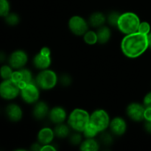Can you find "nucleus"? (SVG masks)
<instances>
[{
    "label": "nucleus",
    "instance_id": "nucleus-1",
    "mask_svg": "<svg viewBox=\"0 0 151 151\" xmlns=\"http://www.w3.org/2000/svg\"><path fill=\"white\" fill-rule=\"evenodd\" d=\"M121 50L126 57L137 58L148 50L147 35L139 32L125 35L120 44Z\"/></svg>",
    "mask_w": 151,
    "mask_h": 151
},
{
    "label": "nucleus",
    "instance_id": "nucleus-2",
    "mask_svg": "<svg viewBox=\"0 0 151 151\" xmlns=\"http://www.w3.org/2000/svg\"><path fill=\"white\" fill-rule=\"evenodd\" d=\"M140 19L136 13L132 12H126L121 13L117 24V28L125 35L138 32L140 24Z\"/></svg>",
    "mask_w": 151,
    "mask_h": 151
},
{
    "label": "nucleus",
    "instance_id": "nucleus-3",
    "mask_svg": "<svg viewBox=\"0 0 151 151\" xmlns=\"http://www.w3.org/2000/svg\"><path fill=\"white\" fill-rule=\"evenodd\" d=\"M90 114L82 109H75L68 116V125L72 130L83 133L89 123Z\"/></svg>",
    "mask_w": 151,
    "mask_h": 151
},
{
    "label": "nucleus",
    "instance_id": "nucleus-4",
    "mask_svg": "<svg viewBox=\"0 0 151 151\" xmlns=\"http://www.w3.org/2000/svg\"><path fill=\"white\" fill-rule=\"evenodd\" d=\"M35 83L40 89L50 90L56 86L58 83V77L54 71L51 69H44L36 75Z\"/></svg>",
    "mask_w": 151,
    "mask_h": 151
},
{
    "label": "nucleus",
    "instance_id": "nucleus-5",
    "mask_svg": "<svg viewBox=\"0 0 151 151\" xmlns=\"http://www.w3.org/2000/svg\"><path fill=\"white\" fill-rule=\"evenodd\" d=\"M110 116L106 110L97 109L90 114L89 124L95 128L99 133L105 131L110 125Z\"/></svg>",
    "mask_w": 151,
    "mask_h": 151
},
{
    "label": "nucleus",
    "instance_id": "nucleus-6",
    "mask_svg": "<svg viewBox=\"0 0 151 151\" xmlns=\"http://www.w3.org/2000/svg\"><path fill=\"white\" fill-rule=\"evenodd\" d=\"M20 87L12 79L2 80L0 83V97L4 100H13L20 95Z\"/></svg>",
    "mask_w": 151,
    "mask_h": 151
},
{
    "label": "nucleus",
    "instance_id": "nucleus-7",
    "mask_svg": "<svg viewBox=\"0 0 151 151\" xmlns=\"http://www.w3.org/2000/svg\"><path fill=\"white\" fill-rule=\"evenodd\" d=\"M20 96L24 103L27 104H35L39 100V87L35 82L26 84L21 88Z\"/></svg>",
    "mask_w": 151,
    "mask_h": 151
},
{
    "label": "nucleus",
    "instance_id": "nucleus-8",
    "mask_svg": "<svg viewBox=\"0 0 151 151\" xmlns=\"http://www.w3.org/2000/svg\"><path fill=\"white\" fill-rule=\"evenodd\" d=\"M33 66L39 70H44L50 68L52 63L51 50L49 47H44L41 49L32 59Z\"/></svg>",
    "mask_w": 151,
    "mask_h": 151
},
{
    "label": "nucleus",
    "instance_id": "nucleus-9",
    "mask_svg": "<svg viewBox=\"0 0 151 151\" xmlns=\"http://www.w3.org/2000/svg\"><path fill=\"white\" fill-rule=\"evenodd\" d=\"M68 27L71 32L77 36H83L88 30V22L80 16H73L69 19Z\"/></svg>",
    "mask_w": 151,
    "mask_h": 151
},
{
    "label": "nucleus",
    "instance_id": "nucleus-10",
    "mask_svg": "<svg viewBox=\"0 0 151 151\" xmlns=\"http://www.w3.org/2000/svg\"><path fill=\"white\" fill-rule=\"evenodd\" d=\"M8 64L13 69H19L24 68L28 62V55L22 50L13 51L7 58Z\"/></svg>",
    "mask_w": 151,
    "mask_h": 151
},
{
    "label": "nucleus",
    "instance_id": "nucleus-11",
    "mask_svg": "<svg viewBox=\"0 0 151 151\" xmlns=\"http://www.w3.org/2000/svg\"><path fill=\"white\" fill-rule=\"evenodd\" d=\"M145 107L144 105L139 103H131L127 106L126 114L131 120L139 122L145 121Z\"/></svg>",
    "mask_w": 151,
    "mask_h": 151
},
{
    "label": "nucleus",
    "instance_id": "nucleus-12",
    "mask_svg": "<svg viewBox=\"0 0 151 151\" xmlns=\"http://www.w3.org/2000/svg\"><path fill=\"white\" fill-rule=\"evenodd\" d=\"M11 79L19 86L20 88L26 84L35 82V78H33L32 72L24 67L14 70Z\"/></svg>",
    "mask_w": 151,
    "mask_h": 151
},
{
    "label": "nucleus",
    "instance_id": "nucleus-13",
    "mask_svg": "<svg viewBox=\"0 0 151 151\" xmlns=\"http://www.w3.org/2000/svg\"><path fill=\"white\" fill-rule=\"evenodd\" d=\"M111 132L116 137L124 135L127 131V123L125 119L120 116H116L111 120L109 125Z\"/></svg>",
    "mask_w": 151,
    "mask_h": 151
},
{
    "label": "nucleus",
    "instance_id": "nucleus-14",
    "mask_svg": "<svg viewBox=\"0 0 151 151\" xmlns=\"http://www.w3.org/2000/svg\"><path fill=\"white\" fill-rule=\"evenodd\" d=\"M5 115L7 119L13 122H18L23 117V111L20 106L16 103H10L5 108Z\"/></svg>",
    "mask_w": 151,
    "mask_h": 151
},
{
    "label": "nucleus",
    "instance_id": "nucleus-15",
    "mask_svg": "<svg viewBox=\"0 0 151 151\" xmlns=\"http://www.w3.org/2000/svg\"><path fill=\"white\" fill-rule=\"evenodd\" d=\"M49 119L52 123L60 124L64 122L66 119L67 118V114L66 110L60 106H55L50 109L49 112Z\"/></svg>",
    "mask_w": 151,
    "mask_h": 151
},
{
    "label": "nucleus",
    "instance_id": "nucleus-16",
    "mask_svg": "<svg viewBox=\"0 0 151 151\" xmlns=\"http://www.w3.org/2000/svg\"><path fill=\"white\" fill-rule=\"evenodd\" d=\"M50 110L47 103L44 101H38L35 103L32 109V116L38 120H42L48 116Z\"/></svg>",
    "mask_w": 151,
    "mask_h": 151
},
{
    "label": "nucleus",
    "instance_id": "nucleus-17",
    "mask_svg": "<svg viewBox=\"0 0 151 151\" xmlns=\"http://www.w3.org/2000/svg\"><path fill=\"white\" fill-rule=\"evenodd\" d=\"M55 137V135L54 130L50 128H47V127L41 128L38 131V135H37L38 142L41 143L42 145L51 144Z\"/></svg>",
    "mask_w": 151,
    "mask_h": 151
},
{
    "label": "nucleus",
    "instance_id": "nucleus-18",
    "mask_svg": "<svg viewBox=\"0 0 151 151\" xmlns=\"http://www.w3.org/2000/svg\"><path fill=\"white\" fill-rule=\"evenodd\" d=\"M106 22V16L101 12H94L88 18V23L89 26L94 28H99L105 25Z\"/></svg>",
    "mask_w": 151,
    "mask_h": 151
},
{
    "label": "nucleus",
    "instance_id": "nucleus-19",
    "mask_svg": "<svg viewBox=\"0 0 151 151\" xmlns=\"http://www.w3.org/2000/svg\"><path fill=\"white\" fill-rule=\"evenodd\" d=\"M96 32L97 35V41H98L97 43L100 44H106L110 41L111 38V29H110V27L105 25L97 28Z\"/></svg>",
    "mask_w": 151,
    "mask_h": 151
},
{
    "label": "nucleus",
    "instance_id": "nucleus-20",
    "mask_svg": "<svg viewBox=\"0 0 151 151\" xmlns=\"http://www.w3.org/2000/svg\"><path fill=\"white\" fill-rule=\"evenodd\" d=\"M100 149V142L94 138H86L80 145V150L83 151H97Z\"/></svg>",
    "mask_w": 151,
    "mask_h": 151
},
{
    "label": "nucleus",
    "instance_id": "nucleus-21",
    "mask_svg": "<svg viewBox=\"0 0 151 151\" xmlns=\"http://www.w3.org/2000/svg\"><path fill=\"white\" fill-rule=\"evenodd\" d=\"M70 129L71 128L68 124L66 125L63 122V123L57 124L53 130H54L55 137L60 139H64L69 137V135H70Z\"/></svg>",
    "mask_w": 151,
    "mask_h": 151
},
{
    "label": "nucleus",
    "instance_id": "nucleus-22",
    "mask_svg": "<svg viewBox=\"0 0 151 151\" xmlns=\"http://www.w3.org/2000/svg\"><path fill=\"white\" fill-rule=\"evenodd\" d=\"M14 70L15 69H13L8 63L7 64L3 63L0 67V78L2 80L11 79Z\"/></svg>",
    "mask_w": 151,
    "mask_h": 151
},
{
    "label": "nucleus",
    "instance_id": "nucleus-23",
    "mask_svg": "<svg viewBox=\"0 0 151 151\" xmlns=\"http://www.w3.org/2000/svg\"><path fill=\"white\" fill-rule=\"evenodd\" d=\"M4 19L5 23L10 27L16 26L20 22V17L19 15L16 13H13V12H10Z\"/></svg>",
    "mask_w": 151,
    "mask_h": 151
},
{
    "label": "nucleus",
    "instance_id": "nucleus-24",
    "mask_svg": "<svg viewBox=\"0 0 151 151\" xmlns=\"http://www.w3.org/2000/svg\"><path fill=\"white\" fill-rule=\"evenodd\" d=\"M83 36L84 41L88 45H94L98 42L97 41V32L93 30L86 31Z\"/></svg>",
    "mask_w": 151,
    "mask_h": 151
},
{
    "label": "nucleus",
    "instance_id": "nucleus-25",
    "mask_svg": "<svg viewBox=\"0 0 151 151\" xmlns=\"http://www.w3.org/2000/svg\"><path fill=\"white\" fill-rule=\"evenodd\" d=\"M121 13L117 11H111L106 16V22L110 26L114 27H117L118 21L120 17Z\"/></svg>",
    "mask_w": 151,
    "mask_h": 151
},
{
    "label": "nucleus",
    "instance_id": "nucleus-26",
    "mask_svg": "<svg viewBox=\"0 0 151 151\" xmlns=\"http://www.w3.org/2000/svg\"><path fill=\"white\" fill-rule=\"evenodd\" d=\"M10 12L9 0H0V17L4 18Z\"/></svg>",
    "mask_w": 151,
    "mask_h": 151
},
{
    "label": "nucleus",
    "instance_id": "nucleus-27",
    "mask_svg": "<svg viewBox=\"0 0 151 151\" xmlns=\"http://www.w3.org/2000/svg\"><path fill=\"white\" fill-rule=\"evenodd\" d=\"M83 142V137L81 132L75 131L73 134H70L69 135V142L74 146H80Z\"/></svg>",
    "mask_w": 151,
    "mask_h": 151
},
{
    "label": "nucleus",
    "instance_id": "nucleus-28",
    "mask_svg": "<svg viewBox=\"0 0 151 151\" xmlns=\"http://www.w3.org/2000/svg\"><path fill=\"white\" fill-rule=\"evenodd\" d=\"M83 134L86 138H94L99 134V131L95 128H94L91 124L88 123V125L86 127L84 131H83Z\"/></svg>",
    "mask_w": 151,
    "mask_h": 151
},
{
    "label": "nucleus",
    "instance_id": "nucleus-29",
    "mask_svg": "<svg viewBox=\"0 0 151 151\" xmlns=\"http://www.w3.org/2000/svg\"><path fill=\"white\" fill-rule=\"evenodd\" d=\"M100 141H101V142L105 146L111 145L114 142L113 134H112V133L111 134V133L106 132V131H103L102 134L100 135Z\"/></svg>",
    "mask_w": 151,
    "mask_h": 151
},
{
    "label": "nucleus",
    "instance_id": "nucleus-30",
    "mask_svg": "<svg viewBox=\"0 0 151 151\" xmlns=\"http://www.w3.org/2000/svg\"><path fill=\"white\" fill-rule=\"evenodd\" d=\"M72 79L69 74H63L58 78V82L60 83V85L64 87L69 86L72 83Z\"/></svg>",
    "mask_w": 151,
    "mask_h": 151
},
{
    "label": "nucleus",
    "instance_id": "nucleus-31",
    "mask_svg": "<svg viewBox=\"0 0 151 151\" xmlns=\"http://www.w3.org/2000/svg\"><path fill=\"white\" fill-rule=\"evenodd\" d=\"M151 31V26L150 24L147 22H141L139 26L138 32L144 34V35H147Z\"/></svg>",
    "mask_w": 151,
    "mask_h": 151
},
{
    "label": "nucleus",
    "instance_id": "nucleus-32",
    "mask_svg": "<svg viewBox=\"0 0 151 151\" xmlns=\"http://www.w3.org/2000/svg\"><path fill=\"white\" fill-rule=\"evenodd\" d=\"M142 104L145 108H151V91H149L145 95Z\"/></svg>",
    "mask_w": 151,
    "mask_h": 151
},
{
    "label": "nucleus",
    "instance_id": "nucleus-33",
    "mask_svg": "<svg viewBox=\"0 0 151 151\" xmlns=\"http://www.w3.org/2000/svg\"><path fill=\"white\" fill-rule=\"evenodd\" d=\"M56 148L51 144L44 145L41 147V151H55Z\"/></svg>",
    "mask_w": 151,
    "mask_h": 151
},
{
    "label": "nucleus",
    "instance_id": "nucleus-34",
    "mask_svg": "<svg viewBox=\"0 0 151 151\" xmlns=\"http://www.w3.org/2000/svg\"><path fill=\"white\" fill-rule=\"evenodd\" d=\"M144 128L147 134H151V120H145Z\"/></svg>",
    "mask_w": 151,
    "mask_h": 151
},
{
    "label": "nucleus",
    "instance_id": "nucleus-35",
    "mask_svg": "<svg viewBox=\"0 0 151 151\" xmlns=\"http://www.w3.org/2000/svg\"><path fill=\"white\" fill-rule=\"evenodd\" d=\"M145 120H151V108H145Z\"/></svg>",
    "mask_w": 151,
    "mask_h": 151
},
{
    "label": "nucleus",
    "instance_id": "nucleus-36",
    "mask_svg": "<svg viewBox=\"0 0 151 151\" xmlns=\"http://www.w3.org/2000/svg\"><path fill=\"white\" fill-rule=\"evenodd\" d=\"M41 147H42V145L38 142L36 143H33V144L31 145L30 149L31 150H33V151H41Z\"/></svg>",
    "mask_w": 151,
    "mask_h": 151
},
{
    "label": "nucleus",
    "instance_id": "nucleus-37",
    "mask_svg": "<svg viewBox=\"0 0 151 151\" xmlns=\"http://www.w3.org/2000/svg\"><path fill=\"white\" fill-rule=\"evenodd\" d=\"M8 57L7 56L6 53L4 51L0 50V63H4L6 60H7Z\"/></svg>",
    "mask_w": 151,
    "mask_h": 151
},
{
    "label": "nucleus",
    "instance_id": "nucleus-38",
    "mask_svg": "<svg viewBox=\"0 0 151 151\" xmlns=\"http://www.w3.org/2000/svg\"><path fill=\"white\" fill-rule=\"evenodd\" d=\"M147 42H148V49L151 50V31L147 35Z\"/></svg>",
    "mask_w": 151,
    "mask_h": 151
}]
</instances>
